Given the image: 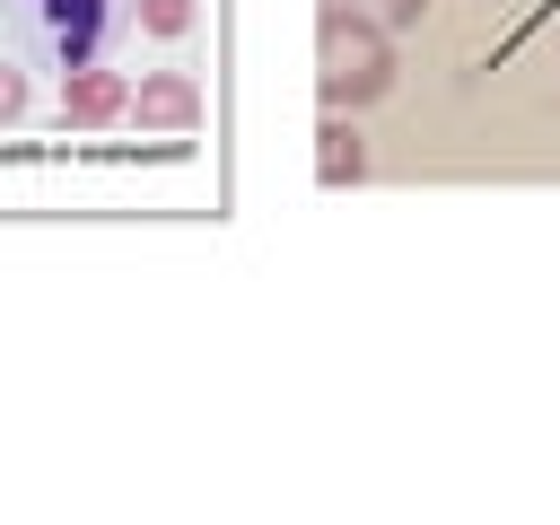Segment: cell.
Returning a JSON list of instances; mask_svg holds the SVG:
<instances>
[{
	"instance_id": "cell-1",
	"label": "cell",
	"mask_w": 560,
	"mask_h": 525,
	"mask_svg": "<svg viewBox=\"0 0 560 525\" xmlns=\"http://www.w3.org/2000/svg\"><path fill=\"white\" fill-rule=\"evenodd\" d=\"M122 9L131 0H0V35L44 79H70V70H88L122 35Z\"/></svg>"
}]
</instances>
